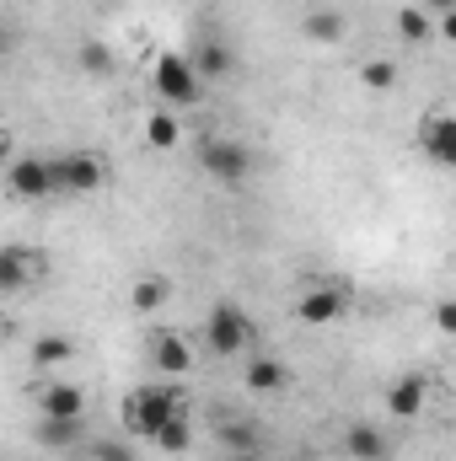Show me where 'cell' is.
I'll return each mask as SVG.
<instances>
[{
  "label": "cell",
  "instance_id": "obj_18",
  "mask_svg": "<svg viewBox=\"0 0 456 461\" xmlns=\"http://www.w3.org/2000/svg\"><path fill=\"white\" fill-rule=\"evenodd\" d=\"M435 32H441V22H435L419 0H414V5H397V38H403V43H430Z\"/></svg>",
  "mask_w": 456,
  "mask_h": 461
},
{
  "label": "cell",
  "instance_id": "obj_24",
  "mask_svg": "<svg viewBox=\"0 0 456 461\" xmlns=\"http://www.w3.org/2000/svg\"><path fill=\"white\" fill-rule=\"evenodd\" d=\"M156 446H161L167 456H183V451L194 446V424H188V413H178V419H172V424L156 435Z\"/></svg>",
  "mask_w": 456,
  "mask_h": 461
},
{
  "label": "cell",
  "instance_id": "obj_27",
  "mask_svg": "<svg viewBox=\"0 0 456 461\" xmlns=\"http://www.w3.org/2000/svg\"><path fill=\"white\" fill-rule=\"evenodd\" d=\"M435 328H441L446 339H456V301H441V306H435Z\"/></svg>",
  "mask_w": 456,
  "mask_h": 461
},
{
  "label": "cell",
  "instance_id": "obj_16",
  "mask_svg": "<svg viewBox=\"0 0 456 461\" xmlns=\"http://www.w3.org/2000/svg\"><path fill=\"white\" fill-rule=\"evenodd\" d=\"M38 446H49V451H70V446H81V435H87V419H38Z\"/></svg>",
  "mask_w": 456,
  "mask_h": 461
},
{
  "label": "cell",
  "instance_id": "obj_5",
  "mask_svg": "<svg viewBox=\"0 0 456 461\" xmlns=\"http://www.w3.org/2000/svg\"><path fill=\"white\" fill-rule=\"evenodd\" d=\"M199 167L221 183V188H236V183H247V172H252V156H247V145L242 140H205L199 145Z\"/></svg>",
  "mask_w": 456,
  "mask_h": 461
},
{
  "label": "cell",
  "instance_id": "obj_2",
  "mask_svg": "<svg viewBox=\"0 0 456 461\" xmlns=\"http://www.w3.org/2000/svg\"><path fill=\"white\" fill-rule=\"evenodd\" d=\"M150 86H156V97H161L167 108H194L199 92H205V76H199L194 54H161V59L150 65Z\"/></svg>",
  "mask_w": 456,
  "mask_h": 461
},
{
  "label": "cell",
  "instance_id": "obj_29",
  "mask_svg": "<svg viewBox=\"0 0 456 461\" xmlns=\"http://www.w3.org/2000/svg\"><path fill=\"white\" fill-rule=\"evenodd\" d=\"M419 5H424L430 16H446V11H456V0H419Z\"/></svg>",
  "mask_w": 456,
  "mask_h": 461
},
{
  "label": "cell",
  "instance_id": "obj_7",
  "mask_svg": "<svg viewBox=\"0 0 456 461\" xmlns=\"http://www.w3.org/2000/svg\"><path fill=\"white\" fill-rule=\"evenodd\" d=\"M49 274V252H32V247H0V290L16 295L27 290L32 279Z\"/></svg>",
  "mask_w": 456,
  "mask_h": 461
},
{
  "label": "cell",
  "instance_id": "obj_19",
  "mask_svg": "<svg viewBox=\"0 0 456 461\" xmlns=\"http://www.w3.org/2000/svg\"><path fill=\"white\" fill-rule=\"evenodd\" d=\"M167 301H172V285H167V279H156V274L134 279V290H129V306H134V312H145V317H150V312H161Z\"/></svg>",
  "mask_w": 456,
  "mask_h": 461
},
{
  "label": "cell",
  "instance_id": "obj_11",
  "mask_svg": "<svg viewBox=\"0 0 456 461\" xmlns=\"http://www.w3.org/2000/svg\"><path fill=\"white\" fill-rule=\"evenodd\" d=\"M38 413L43 419H87V392L70 386V381H49L38 392Z\"/></svg>",
  "mask_w": 456,
  "mask_h": 461
},
{
  "label": "cell",
  "instance_id": "obj_25",
  "mask_svg": "<svg viewBox=\"0 0 456 461\" xmlns=\"http://www.w3.org/2000/svg\"><path fill=\"white\" fill-rule=\"evenodd\" d=\"M81 70H92V76H114V54H108V43H81Z\"/></svg>",
  "mask_w": 456,
  "mask_h": 461
},
{
  "label": "cell",
  "instance_id": "obj_15",
  "mask_svg": "<svg viewBox=\"0 0 456 461\" xmlns=\"http://www.w3.org/2000/svg\"><path fill=\"white\" fill-rule=\"evenodd\" d=\"M242 381H247V392H285L290 386V370L279 365V359H269V354H258V359H247V370H242Z\"/></svg>",
  "mask_w": 456,
  "mask_h": 461
},
{
  "label": "cell",
  "instance_id": "obj_21",
  "mask_svg": "<svg viewBox=\"0 0 456 461\" xmlns=\"http://www.w3.org/2000/svg\"><path fill=\"white\" fill-rule=\"evenodd\" d=\"M215 435H221V446H226V451H236V456H252V451H258V424L226 419V424H221Z\"/></svg>",
  "mask_w": 456,
  "mask_h": 461
},
{
  "label": "cell",
  "instance_id": "obj_1",
  "mask_svg": "<svg viewBox=\"0 0 456 461\" xmlns=\"http://www.w3.org/2000/svg\"><path fill=\"white\" fill-rule=\"evenodd\" d=\"M183 413V392L178 386H134L129 397H123V424H129V435H145V440H156L172 419Z\"/></svg>",
  "mask_w": 456,
  "mask_h": 461
},
{
  "label": "cell",
  "instance_id": "obj_20",
  "mask_svg": "<svg viewBox=\"0 0 456 461\" xmlns=\"http://www.w3.org/2000/svg\"><path fill=\"white\" fill-rule=\"evenodd\" d=\"M145 140H150V150H172V145H183V123L172 118V108H161V113L145 118Z\"/></svg>",
  "mask_w": 456,
  "mask_h": 461
},
{
  "label": "cell",
  "instance_id": "obj_14",
  "mask_svg": "<svg viewBox=\"0 0 456 461\" xmlns=\"http://www.w3.org/2000/svg\"><path fill=\"white\" fill-rule=\"evenodd\" d=\"M343 32H349V16L333 5H317L301 16V38H312V43H343Z\"/></svg>",
  "mask_w": 456,
  "mask_h": 461
},
{
  "label": "cell",
  "instance_id": "obj_26",
  "mask_svg": "<svg viewBox=\"0 0 456 461\" xmlns=\"http://www.w3.org/2000/svg\"><path fill=\"white\" fill-rule=\"evenodd\" d=\"M92 461H140V456H134V446H123V440H97V446H92Z\"/></svg>",
  "mask_w": 456,
  "mask_h": 461
},
{
  "label": "cell",
  "instance_id": "obj_6",
  "mask_svg": "<svg viewBox=\"0 0 456 461\" xmlns=\"http://www.w3.org/2000/svg\"><path fill=\"white\" fill-rule=\"evenodd\" d=\"M54 177H59V194L81 199V194H97L108 183V167L92 156V150H59L54 156Z\"/></svg>",
  "mask_w": 456,
  "mask_h": 461
},
{
  "label": "cell",
  "instance_id": "obj_3",
  "mask_svg": "<svg viewBox=\"0 0 456 461\" xmlns=\"http://www.w3.org/2000/svg\"><path fill=\"white\" fill-rule=\"evenodd\" d=\"M205 344H210L215 359H231V354L252 348V322H247V312L231 306V301H215V306L205 312Z\"/></svg>",
  "mask_w": 456,
  "mask_h": 461
},
{
  "label": "cell",
  "instance_id": "obj_9",
  "mask_svg": "<svg viewBox=\"0 0 456 461\" xmlns=\"http://www.w3.org/2000/svg\"><path fill=\"white\" fill-rule=\"evenodd\" d=\"M343 312H349V290H343V285H317V290H306V295L296 301L301 328H328V322H339Z\"/></svg>",
  "mask_w": 456,
  "mask_h": 461
},
{
  "label": "cell",
  "instance_id": "obj_13",
  "mask_svg": "<svg viewBox=\"0 0 456 461\" xmlns=\"http://www.w3.org/2000/svg\"><path fill=\"white\" fill-rule=\"evenodd\" d=\"M343 451L354 461H392V446H387V435L376 424H349L343 429Z\"/></svg>",
  "mask_w": 456,
  "mask_h": 461
},
{
  "label": "cell",
  "instance_id": "obj_4",
  "mask_svg": "<svg viewBox=\"0 0 456 461\" xmlns=\"http://www.w3.org/2000/svg\"><path fill=\"white\" fill-rule=\"evenodd\" d=\"M5 188H11V199H59L54 156H16L5 167Z\"/></svg>",
  "mask_w": 456,
  "mask_h": 461
},
{
  "label": "cell",
  "instance_id": "obj_17",
  "mask_svg": "<svg viewBox=\"0 0 456 461\" xmlns=\"http://www.w3.org/2000/svg\"><path fill=\"white\" fill-rule=\"evenodd\" d=\"M194 65H199L205 81H226L231 70H236V54H231V43H221V38H205L194 49Z\"/></svg>",
  "mask_w": 456,
  "mask_h": 461
},
{
  "label": "cell",
  "instance_id": "obj_8",
  "mask_svg": "<svg viewBox=\"0 0 456 461\" xmlns=\"http://www.w3.org/2000/svg\"><path fill=\"white\" fill-rule=\"evenodd\" d=\"M419 150H424L435 167L456 172V113H424L419 118Z\"/></svg>",
  "mask_w": 456,
  "mask_h": 461
},
{
  "label": "cell",
  "instance_id": "obj_28",
  "mask_svg": "<svg viewBox=\"0 0 456 461\" xmlns=\"http://www.w3.org/2000/svg\"><path fill=\"white\" fill-rule=\"evenodd\" d=\"M435 22H441V38H446V43L456 49V11H446V16H435Z\"/></svg>",
  "mask_w": 456,
  "mask_h": 461
},
{
  "label": "cell",
  "instance_id": "obj_10",
  "mask_svg": "<svg viewBox=\"0 0 456 461\" xmlns=\"http://www.w3.org/2000/svg\"><path fill=\"white\" fill-rule=\"evenodd\" d=\"M424 402H430V375L424 370H408V375H397L387 386V413L392 419H419Z\"/></svg>",
  "mask_w": 456,
  "mask_h": 461
},
{
  "label": "cell",
  "instance_id": "obj_12",
  "mask_svg": "<svg viewBox=\"0 0 456 461\" xmlns=\"http://www.w3.org/2000/svg\"><path fill=\"white\" fill-rule=\"evenodd\" d=\"M150 365L161 370V375H188L194 370V348L183 333H156L150 339Z\"/></svg>",
  "mask_w": 456,
  "mask_h": 461
},
{
  "label": "cell",
  "instance_id": "obj_23",
  "mask_svg": "<svg viewBox=\"0 0 456 461\" xmlns=\"http://www.w3.org/2000/svg\"><path fill=\"white\" fill-rule=\"evenodd\" d=\"M360 86L365 92H392L397 86V65L392 59H365L360 65Z\"/></svg>",
  "mask_w": 456,
  "mask_h": 461
},
{
  "label": "cell",
  "instance_id": "obj_22",
  "mask_svg": "<svg viewBox=\"0 0 456 461\" xmlns=\"http://www.w3.org/2000/svg\"><path fill=\"white\" fill-rule=\"evenodd\" d=\"M32 359H38V365H65V359H76V344H70L65 333H38Z\"/></svg>",
  "mask_w": 456,
  "mask_h": 461
}]
</instances>
